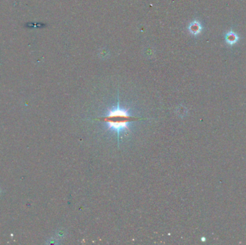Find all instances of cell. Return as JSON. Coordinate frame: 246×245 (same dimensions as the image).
<instances>
[{"label":"cell","instance_id":"obj_1","mask_svg":"<svg viewBox=\"0 0 246 245\" xmlns=\"http://www.w3.org/2000/svg\"><path fill=\"white\" fill-rule=\"evenodd\" d=\"M137 119H140V118L130 115L129 109L121 108L119 103H117L116 107L109 110L107 115L99 118V120L107 124L108 129L116 132L118 137L120 136V132L129 130L128 124L131 121Z\"/></svg>","mask_w":246,"mask_h":245},{"label":"cell","instance_id":"obj_2","mask_svg":"<svg viewBox=\"0 0 246 245\" xmlns=\"http://www.w3.org/2000/svg\"><path fill=\"white\" fill-rule=\"evenodd\" d=\"M238 37L237 36L236 34H235L234 33H232V32H230V33H229L228 34L226 35L227 42L230 45L235 43L237 41H238Z\"/></svg>","mask_w":246,"mask_h":245},{"label":"cell","instance_id":"obj_3","mask_svg":"<svg viewBox=\"0 0 246 245\" xmlns=\"http://www.w3.org/2000/svg\"><path fill=\"white\" fill-rule=\"evenodd\" d=\"M200 30H201V27L199 23L191 24V27H190V30H191V33H193L194 34L199 33V32H200Z\"/></svg>","mask_w":246,"mask_h":245}]
</instances>
